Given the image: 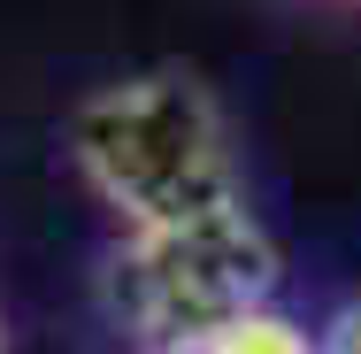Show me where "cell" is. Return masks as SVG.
Listing matches in <instances>:
<instances>
[{
  "label": "cell",
  "instance_id": "obj_1",
  "mask_svg": "<svg viewBox=\"0 0 361 354\" xmlns=\"http://www.w3.org/2000/svg\"><path fill=\"white\" fill-rule=\"evenodd\" d=\"M70 162L123 231L192 223L246 201V170L216 93L192 70H139L70 116Z\"/></svg>",
  "mask_w": 361,
  "mask_h": 354
},
{
  "label": "cell",
  "instance_id": "obj_2",
  "mask_svg": "<svg viewBox=\"0 0 361 354\" xmlns=\"http://www.w3.org/2000/svg\"><path fill=\"white\" fill-rule=\"evenodd\" d=\"M254 308H277V239L246 201L192 223L123 231L108 254V316L139 354H200Z\"/></svg>",
  "mask_w": 361,
  "mask_h": 354
}]
</instances>
